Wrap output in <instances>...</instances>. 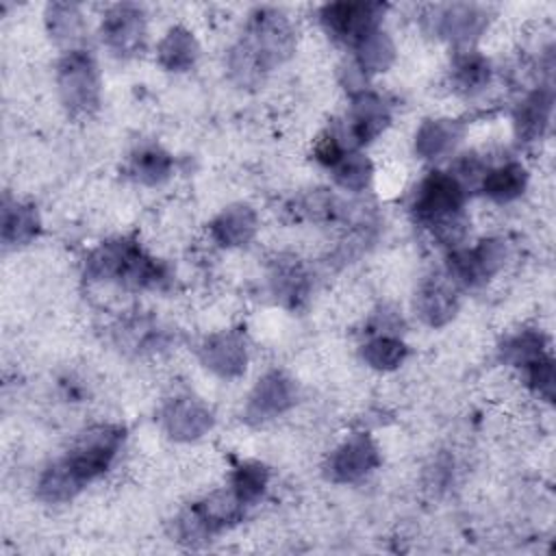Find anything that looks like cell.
<instances>
[{"mask_svg": "<svg viewBox=\"0 0 556 556\" xmlns=\"http://www.w3.org/2000/svg\"><path fill=\"white\" fill-rule=\"evenodd\" d=\"M198 54H200V48L195 37L182 26L169 28L156 50L159 63L169 72L189 70L198 61Z\"/></svg>", "mask_w": 556, "mask_h": 556, "instance_id": "ffe728a7", "label": "cell"}, {"mask_svg": "<svg viewBox=\"0 0 556 556\" xmlns=\"http://www.w3.org/2000/svg\"><path fill=\"white\" fill-rule=\"evenodd\" d=\"M256 232V213L248 204H230L211 222L213 239L224 248H237L252 241Z\"/></svg>", "mask_w": 556, "mask_h": 556, "instance_id": "ac0fdd59", "label": "cell"}, {"mask_svg": "<svg viewBox=\"0 0 556 556\" xmlns=\"http://www.w3.org/2000/svg\"><path fill=\"white\" fill-rule=\"evenodd\" d=\"M167 434L176 441H193L213 426L211 410L193 397H176L161 413Z\"/></svg>", "mask_w": 556, "mask_h": 556, "instance_id": "5bb4252c", "label": "cell"}, {"mask_svg": "<svg viewBox=\"0 0 556 556\" xmlns=\"http://www.w3.org/2000/svg\"><path fill=\"white\" fill-rule=\"evenodd\" d=\"M345 154V148L341 143V139L337 137V132H328L324 137H319L317 146H315V159L326 165V167H334Z\"/></svg>", "mask_w": 556, "mask_h": 556, "instance_id": "d6a6232c", "label": "cell"}, {"mask_svg": "<svg viewBox=\"0 0 556 556\" xmlns=\"http://www.w3.org/2000/svg\"><path fill=\"white\" fill-rule=\"evenodd\" d=\"M39 232V215L30 204L4 202L2 206V241L7 245L28 243Z\"/></svg>", "mask_w": 556, "mask_h": 556, "instance_id": "7402d4cb", "label": "cell"}, {"mask_svg": "<svg viewBox=\"0 0 556 556\" xmlns=\"http://www.w3.org/2000/svg\"><path fill=\"white\" fill-rule=\"evenodd\" d=\"M243 515V504L232 491H217L191 506L176 521V532L180 541L195 543L204 541L211 534L237 523Z\"/></svg>", "mask_w": 556, "mask_h": 556, "instance_id": "8992f818", "label": "cell"}, {"mask_svg": "<svg viewBox=\"0 0 556 556\" xmlns=\"http://www.w3.org/2000/svg\"><path fill=\"white\" fill-rule=\"evenodd\" d=\"M491 78V65L489 61L478 52H463L456 56L452 67V83L463 93H476L480 91Z\"/></svg>", "mask_w": 556, "mask_h": 556, "instance_id": "d4e9b609", "label": "cell"}, {"mask_svg": "<svg viewBox=\"0 0 556 556\" xmlns=\"http://www.w3.org/2000/svg\"><path fill=\"white\" fill-rule=\"evenodd\" d=\"M356 67L363 74H374V72H384L395 59V46L389 39L387 33L380 28L369 33L365 39H361L356 46Z\"/></svg>", "mask_w": 556, "mask_h": 556, "instance_id": "603a6c76", "label": "cell"}, {"mask_svg": "<svg viewBox=\"0 0 556 556\" xmlns=\"http://www.w3.org/2000/svg\"><path fill=\"white\" fill-rule=\"evenodd\" d=\"M332 169H334V182L348 191H363L374 176L371 161L361 152L343 154V159Z\"/></svg>", "mask_w": 556, "mask_h": 556, "instance_id": "4dcf8cb0", "label": "cell"}, {"mask_svg": "<svg viewBox=\"0 0 556 556\" xmlns=\"http://www.w3.org/2000/svg\"><path fill=\"white\" fill-rule=\"evenodd\" d=\"M528 380L530 387L547 402L554 400V361L545 354L543 358L534 361L532 365H528Z\"/></svg>", "mask_w": 556, "mask_h": 556, "instance_id": "1f68e13d", "label": "cell"}, {"mask_svg": "<svg viewBox=\"0 0 556 556\" xmlns=\"http://www.w3.org/2000/svg\"><path fill=\"white\" fill-rule=\"evenodd\" d=\"M465 187L445 172H430L413 198V215L447 245L463 241L467 217L463 213Z\"/></svg>", "mask_w": 556, "mask_h": 556, "instance_id": "7a4b0ae2", "label": "cell"}, {"mask_svg": "<svg viewBox=\"0 0 556 556\" xmlns=\"http://www.w3.org/2000/svg\"><path fill=\"white\" fill-rule=\"evenodd\" d=\"M124 441V428L113 424L93 426L80 434L74 447L59 460L72 480L83 489L93 478L102 476L113 463Z\"/></svg>", "mask_w": 556, "mask_h": 556, "instance_id": "277c9868", "label": "cell"}, {"mask_svg": "<svg viewBox=\"0 0 556 556\" xmlns=\"http://www.w3.org/2000/svg\"><path fill=\"white\" fill-rule=\"evenodd\" d=\"M295 35L289 20L276 9H256L245 35L230 52V70L241 83L258 80L265 72L291 56Z\"/></svg>", "mask_w": 556, "mask_h": 556, "instance_id": "6da1fadb", "label": "cell"}, {"mask_svg": "<svg viewBox=\"0 0 556 556\" xmlns=\"http://www.w3.org/2000/svg\"><path fill=\"white\" fill-rule=\"evenodd\" d=\"M174 167L172 156L159 146H143L130 156V174L143 185H161L169 178Z\"/></svg>", "mask_w": 556, "mask_h": 556, "instance_id": "cb8c5ba5", "label": "cell"}, {"mask_svg": "<svg viewBox=\"0 0 556 556\" xmlns=\"http://www.w3.org/2000/svg\"><path fill=\"white\" fill-rule=\"evenodd\" d=\"M417 313L419 317L432 326H445L458 311V293H456V285L452 280H445L441 276L428 278L417 293L415 300Z\"/></svg>", "mask_w": 556, "mask_h": 556, "instance_id": "9a60e30c", "label": "cell"}, {"mask_svg": "<svg viewBox=\"0 0 556 556\" xmlns=\"http://www.w3.org/2000/svg\"><path fill=\"white\" fill-rule=\"evenodd\" d=\"M200 358L211 371L222 378L241 376L248 365L245 339L235 330L217 332L204 341V345L200 348Z\"/></svg>", "mask_w": 556, "mask_h": 556, "instance_id": "4fadbf2b", "label": "cell"}, {"mask_svg": "<svg viewBox=\"0 0 556 556\" xmlns=\"http://www.w3.org/2000/svg\"><path fill=\"white\" fill-rule=\"evenodd\" d=\"M91 280H119L135 289H152L165 280V269L135 241L115 239L98 245L85 265Z\"/></svg>", "mask_w": 556, "mask_h": 556, "instance_id": "3957f363", "label": "cell"}, {"mask_svg": "<svg viewBox=\"0 0 556 556\" xmlns=\"http://www.w3.org/2000/svg\"><path fill=\"white\" fill-rule=\"evenodd\" d=\"M46 24L54 41L72 43L80 39L83 33V15L76 4L70 2H52L46 9Z\"/></svg>", "mask_w": 556, "mask_h": 556, "instance_id": "4316f807", "label": "cell"}, {"mask_svg": "<svg viewBox=\"0 0 556 556\" xmlns=\"http://www.w3.org/2000/svg\"><path fill=\"white\" fill-rule=\"evenodd\" d=\"M500 354H502V361L508 363V365L528 367L534 361L545 356V337L541 332H534V330L517 332L515 337H510L502 343Z\"/></svg>", "mask_w": 556, "mask_h": 556, "instance_id": "83f0119b", "label": "cell"}, {"mask_svg": "<svg viewBox=\"0 0 556 556\" xmlns=\"http://www.w3.org/2000/svg\"><path fill=\"white\" fill-rule=\"evenodd\" d=\"M552 106H554V93L549 87H539L536 91L526 96V100L519 102V106L513 113L517 137L523 141H534L543 137V132L549 126Z\"/></svg>", "mask_w": 556, "mask_h": 556, "instance_id": "e0dca14e", "label": "cell"}, {"mask_svg": "<svg viewBox=\"0 0 556 556\" xmlns=\"http://www.w3.org/2000/svg\"><path fill=\"white\" fill-rule=\"evenodd\" d=\"M387 7L380 2H332L319 13L324 28L350 46L380 28Z\"/></svg>", "mask_w": 556, "mask_h": 556, "instance_id": "52a82bcc", "label": "cell"}, {"mask_svg": "<svg viewBox=\"0 0 556 556\" xmlns=\"http://www.w3.org/2000/svg\"><path fill=\"white\" fill-rule=\"evenodd\" d=\"M465 126L456 119L437 117L421 122L415 135V152L421 159H439L454 150V146L463 139Z\"/></svg>", "mask_w": 556, "mask_h": 556, "instance_id": "d6986e66", "label": "cell"}, {"mask_svg": "<svg viewBox=\"0 0 556 556\" xmlns=\"http://www.w3.org/2000/svg\"><path fill=\"white\" fill-rule=\"evenodd\" d=\"M406 345L397 339V337H391V334H380V337H374L371 341H367L363 345V358L369 367L374 369H382V371H389V369H395L404 358H406Z\"/></svg>", "mask_w": 556, "mask_h": 556, "instance_id": "f1b7e54d", "label": "cell"}, {"mask_svg": "<svg viewBox=\"0 0 556 556\" xmlns=\"http://www.w3.org/2000/svg\"><path fill=\"white\" fill-rule=\"evenodd\" d=\"M274 293L289 306H298L308 293V280L302 267L293 261H278L271 274Z\"/></svg>", "mask_w": 556, "mask_h": 556, "instance_id": "484cf974", "label": "cell"}, {"mask_svg": "<svg viewBox=\"0 0 556 556\" xmlns=\"http://www.w3.org/2000/svg\"><path fill=\"white\" fill-rule=\"evenodd\" d=\"M389 119H391V115H389L384 100L378 98L376 93L361 91L352 102V111L348 117V130L343 132V137H348V146H352V148L365 146L387 128Z\"/></svg>", "mask_w": 556, "mask_h": 556, "instance_id": "7c38bea8", "label": "cell"}, {"mask_svg": "<svg viewBox=\"0 0 556 556\" xmlns=\"http://www.w3.org/2000/svg\"><path fill=\"white\" fill-rule=\"evenodd\" d=\"M528 185V172L521 163H506L484 172L482 191L495 202H510L523 193Z\"/></svg>", "mask_w": 556, "mask_h": 556, "instance_id": "44dd1931", "label": "cell"}, {"mask_svg": "<svg viewBox=\"0 0 556 556\" xmlns=\"http://www.w3.org/2000/svg\"><path fill=\"white\" fill-rule=\"evenodd\" d=\"M269 480V469L261 463H243L235 469L232 473V493L239 497L241 504H252L256 502L267 486Z\"/></svg>", "mask_w": 556, "mask_h": 556, "instance_id": "f546056e", "label": "cell"}, {"mask_svg": "<svg viewBox=\"0 0 556 556\" xmlns=\"http://www.w3.org/2000/svg\"><path fill=\"white\" fill-rule=\"evenodd\" d=\"M378 463H380V456H378L376 443L367 434L358 432L345 439L330 454L326 473L332 482H341V484L356 482L367 473H371L378 467Z\"/></svg>", "mask_w": 556, "mask_h": 556, "instance_id": "30bf717a", "label": "cell"}, {"mask_svg": "<svg viewBox=\"0 0 556 556\" xmlns=\"http://www.w3.org/2000/svg\"><path fill=\"white\" fill-rule=\"evenodd\" d=\"M486 26V13L476 4H447L437 9L434 30L454 43L473 41Z\"/></svg>", "mask_w": 556, "mask_h": 556, "instance_id": "2e32d148", "label": "cell"}, {"mask_svg": "<svg viewBox=\"0 0 556 556\" xmlns=\"http://www.w3.org/2000/svg\"><path fill=\"white\" fill-rule=\"evenodd\" d=\"M295 404V384L282 371L265 374L250 393L245 417L250 421L271 419Z\"/></svg>", "mask_w": 556, "mask_h": 556, "instance_id": "8fae6325", "label": "cell"}, {"mask_svg": "<svg viewBox=\"0 0 556 556\" xmlns=\"http://www.w3.org/2000/svg\"><path fill=\"white\" fill-rule=\"evenodd\" d=\"M56 85L63 106L72 115H89L100 104V74L87 50H70L56 67Z\"/></svg>", "mask_w": 556, "mask_h": 556, "instance_id": "5b68a950", "label": "cell"}, {"mask_svg": "<svg viewBox=\"0 0 556 556\" xmlns=\"http://www.w3.org/2000/svg\"><path fill=\"white\" fill-rule=\"evenodd\" d=\"M102 41L117 56H132L143 50L146 15L137 4H115L104 13Z\"/></svg>", "mask_w": 556, "mask_h": 556, "instance_id": "9c48e42d", "label": "cell"}, {"mask_svg": "<svg viewBox=\"0 0 556 556\" xmlns=\"http://www.w3.org/2000/svg\"><path fill=\"white\" fill-rule=\"evenodd\" d=\"M506 261V245L500 239H484L471 250H454L447 256V276L456 287H480Z\"/></svg>", "mask_w": 556, "mask_h": 556, "instance_id": "ba28073f", "label": "cell"}]
</instances>
